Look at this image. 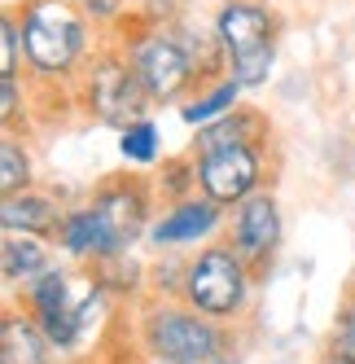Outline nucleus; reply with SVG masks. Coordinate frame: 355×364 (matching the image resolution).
I'll list each match as a JSON object with an SVG mask.
<instances>
[{"label": "nucleus", "mask_w": 355, "mask_h": 364, "mask_svg": "<svg viewBox=\"0 0 355 364\" xmlns=\"http://www.w3.org/2000/svg\"><path fill=\"white\" fill-rule=\"evenodd\" d=\"M22 58L44 84H62L84 70L88 22L70 0H27L22 5Z\"/></svg>", "instance_id": "obj_1"}, {"label": "nucleus", "mask_w": 355, "mask_h": 364, "mask_svg": "<svg viewBox=\"0 0 355 364\" xmlns=\"http://www.w3.org/2000/svg\"><path fill=\"white\" fill-rule=\"evenodd\" d=\"M219 58L228 66V75L241 88H259L272 75V58H276V14L255 0H228L215 14L211 27Z\"/></svg>", "instance_id": "obj_2"}, {"label": "nucleus", "mask_w": 355, "mask_h": 364, "mask_svg": "<svg viewBox=\"0 0 355 364\" xmlns=\"http://www.w3.org/2000/svg\"><path fill=\"white\" fill-rule=\"evenodd\" d=\"M123 58L132 62L136 80L145 84V92H149L154 106H167V101H175V97H193L202 88L197 53L167 27H149V31L132 36L128 48H123Z\"/></svg>", "instance_id": "obj_3"}, {"label": "nucleus", "mask_w": 355, "mask_h": 364, "mask_svg": "<svg viewBox=\"0 0 355 364\" xmlns=\"http://www.w3.org/2000/svg\"><path fill=\"white\" fill-rule=\"evenodd\" d=\"M246 294H250V272L233 246H207L185 268V299L207 321L237 316L246 307Z\"/></svg>", "instance_id": "obj_4"}, {"label": "nucleus", "mask_w": 355, "mask_h": 364, "mask_svg": "<svg viewBox=\"0 0 355 364\" xmlns=\"http://www.w3.org/2000/svg\"><path fill=\"white\" fill-rule=\"evenodd\" d=\"M145 343L163 364H211L219 360L224 333L215 329V321L197 316V311L154 307L145 321Z\"/></svg>", "instance_id": "obj_5"}, {"label": "nucleus", "mask_w": 355, "mask_h": 364, "mask_svg": "<svg viewBox=\"0 0 355 364\" xmlns=\"http://www.w3.org/2000/svg\"><path fill=\"white\" fill-rule=\"evenodd\" d=\"M84 92H88V106L101 123H114L119 132L145 119V106H149V92L145 84L136 80V70L128 58H101L88 66L84 75Z\"/></svg>", "instance_id": "obj_6"}, {"label": "nucleus", "mask_w": 355, "mask_h": 364, "mask_svg": "<svg viewBox=\"0 0 355 364\" xmlns=\"http://www.w3.org/2000/svg\"><path fill=\"white\" fill-rule=\"evenodd\" d=\"M197 189L219 206H241L250 193H259V180L268 167V145H233L215 154H197Z\"/></svg>", "instance_id": "obj_7"}, {"label": "nucleus", "mask_w": 355, "mask_h": 364, "mask_svg": "<svg viewBox=\"0 0 355 364\" xmlns=\"http://www.w3.org/2000/svg\"><path fill=\"white\" fill-rule=\"evenodd\" d=\"M92 206L101 211V220L110 224V232L119 237V246L128 250L136 242V232L145 228V215H149V189L141 185L136 176H114L106 180L97 193H92Z\"/></svg>", "instance_id": "obj_8"}, {"label": "nucleus", "mask_w": 355, "mask_h": 364, "mask_svg": "<svg viewBox=\"0 0 355 364\" xmlns=\"http://www.w3.org/2000/svg\"><path fill=\"white\" fill-rule=\"evenodd\" d=\"M276 242H281V211H276V198L268 189H259L233 215V250L246 264H259V259H268L276 250Z\"/></svg>", "instance_id": "obj_9"}, {"label": "nucleus", "mask_w": 355, "mask_h": 364, "mask_svg": "<svg viewBox=\"0 0 355 364\" xmlns=\"http://www.w3.org/2000/svg\"><path fill=\"white\" fill-rule=\"evenodd\" d=\"M219 211L224 206L211 202V198H180L154 228H149V242L154 246H189L197 237H207V232H215Z\"/></svg>", "instance_id": "obj_10"}, {"label": "nucleus", "mask_w": 355, "mask_h": 364, "mask_svg": "<svg viewBox=\"0 0 355 364\" xmlns=\"http://www.w3.org/2000/svg\"><path fill=\"white\" fill-rule=\"evenodd\" d=\"M58 242H62V250L75 255V259H110V255L123 250L119 237L110 232V224L101 220L97 206L66 211V220H62V228H58Z\"/></svg>", "instance_id": "obj_11"}, {"label": "nucleus", "mask_w": 355, "mask_h": 364, "mask_svg": "<svg viewBox=\"0 0 355 364\" xmlns=\"http://www.w3.org/2000/svg\"><path fill=\"white\" fill-rule=\"evenodd\" d=\"M233 145H268V119L250 106H237L233 114L197 127V136H193V154H215V149H233Z\"/></svg>", "instance_id": "obj_12"}, {"label": "nucleus", "mask_w": 355, "mask_h": 364, "mask_svg": "<svg viewBox=\"0 0 355 364\" xmlns=\"http://www.w3.org/2000/svg\"><path fill=\"white\" fill-rule=\"evenodd\" d=\"M0 220H5V232H31V237H40V232H58L62 228V211L58 202L48 193H13L0 202Z\"/></svg>", "instance_id": "obj_13"}, {"label": "nucleus", "mask_w": 355, "mask_h": 364, "mask_svg": "<svg viewBox=\"0 0 355 364\" xmlns=\"http://www.w3.org/2000/svg\"><path fill=\"white\" fill-rule=\"evenodd\" d=\"M241 106V84L233 80V75H219V80H211V84H202L185 106H180V114H185V123H193V127H207V123H215V119H224V114H233Z\"/></svg>", "instance_id": "obj_14"}, {"label": "nucleus", "mask_w": 355, "mask_h": 364, "mask_svg": "<svg viewBox=\"0 0 355 364\" xmlns=\"http://www.w3.org/2000/svg\"><path fill=\"white\" fill-rule=\"evenodd\" d=\"M0 264H5V281H36L48 268V246L31 232H5L0 242Z\"/></svg>", "instance_id": "obj_15"}, {"label": "nucleus", "mask_w": 355, "mask_h": 364, "mask_svg": "<svg viewBox=\"0 0 355 364\" xmlns=\"http://www.w3.org/2000/svg\"><path fill=\"white\" fill-rule=\"evenodd\" d=\"M44 347L48 338L36 321H22V316H5V364H44Z\"/></svg>", "instance_id": "obj_16"}, {"label": "nucleus", "mask_w": 355, "mask_h": 364, "mask_svg": "<svg viewBox=\"0 0 355 364\" xmlns=\"http://www.w3.org/2000/svg\"><path fill=\"white\" fill-rule=\"evenodd\" d=\"M27 299H31V311H36V321L48 316V311H58L70 303V277L62 268H44L31 285H27Z\"/></svg>", "instance_id": "obj_17"}, {"label": "nucleus", "mask_w": 355, "mask_h": 364, "mask_svg": "<svg viewBox=\"0 0 355 364\" xmlns=\"http://www.w3.org/2000/svg\"><path fill=\"white\" fill-rule=\"evenodd\" d=\"M119 154L128 163H136V167H154L158 163V127L149 119L123 127V132H119Z\"/></svg>", "instance_id": "obj_18"}, {"label": "nucleus", "mask_w": 355, "mask_h": 364, "mask_svg": "<svg viewBox=\"0 0 355 364\" xmlns=\"http://www.w3.org/2000/svg\"><path fill=\"white\" fill-rule=\"evenodd\" d=\"M27 185H31V154L13 136H5V145H0V189H5V198H13L27 193Z\"/></svg>", "instance_id": "obj_19"}, {"label": "nucleus", "mask_w": 355, "mask_h": 364, "mask_svg": "<svg viewBox=\"0 0 355 364\" xmlns=\"http://www.w3.org/2000/svg\"><path fill=\"white\" fill-rule=\"evenodd\" d=\"M18 48H22V27H18V14H5V22H0V80L18 75Z\"/></svg>", "instance_id": "obj_20"}, {"label": "nucleus", "mask_w": 355, "mask_h": 364, "mask_svg": "<svg viewBox=\"0 0 355 364\" xmlns=\"http://www.w3.org/2000/svg\"><path fill=\"white\" fill-rule=\"evenodd\" d=\"M334 355L338 360H355V299H346L342 316L334 325Z\"/></svg>", "instance_id": "obj_21"}, {"label": "nucleus", "mask_w": 355, "mask_h": 364, "mask_svg": "<svg viewBox=\"0 0 355 364\" xmlns=\"http://www.w3.org/2000/svg\"><path fill=\"white\" fill-rule=\"evenodd\" d=\"M211 364H237V360H224V355H219V360H211Z\"/></svg>", "instance_id": "obj_22"}, {"label": "nucleus", "mask_w": 355, "mask_h": 364, "mask_svg": "<svg viewBox=\"0 0 355 364\" xmlns=\"http://www.w3.org/2000/svg\"><path fill=\"white\" fill-rule=\"evenodd\" d=\"M329 364H355V360H338V355H334V360H329Z\"/></svg>", "instance_id": "obj_23"}, {"label": "nucleus", "mask_w": 355, "mask_h": 364, "mask_svg": "<svg viewBox=\"0 0 355 364\" xmlns=\"http://www.w3.org/2000/svg\"><path fill=\"white\" fill-rule=\"evenodd\" d=\"M149 364H163V360H149Z\"/></svg>", "instance_id": "obj_24"}]
</instances>
